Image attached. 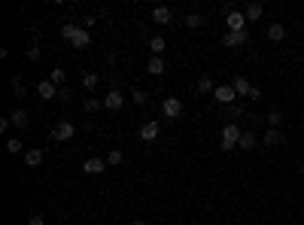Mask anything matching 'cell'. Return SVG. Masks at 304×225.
Returning a JSON list of instances; mask_svg holds the SVG:
<instances>
[{"instance_id": "2e32d148", "label": "cell", "mask_w": 304, "mask_h": 225, "mask_svg": "<svg viewBox=\"0 0 304 225\" xmlns=\"http://www.w3.org/2000/svg\"><path fill=\"white\" fill-rule=\"evenodd\" d=\"M268 37H271L274 43L286 40V25H280V21H274V25H268Z\"/></svg>"}, {"instance_id": "836d02e7", "label": "cell", "mask_w": 304, "mask_h": 225, "mask_svg": "<svg viewBox=\"0 0 304 225\" xmlns=\"http://www.w3.org/2000/svg\"><path fill=\"white\" fill-rule=\"evenodd\" d=\"M28 225H46V219H43L40 213H31V216H28Z\"/></svg>"}, {"instance_id": "7c38bea8", "label": "cell", "mask_w": 304, "mask_h": 225, "mask_svg": "<svg viewBox=\"0 0 304 225\" xmlns=\"http://www.w3.org/2000/svg\"><path fill=\"white\" fill-rule=\"evenodd\" d=\"M231 88H234V95H238V97H250L253 82L246 80V76H234V80H231Z\"/></svg>"}, {"instance_id": "d6a6232c", "label": "cell", "mask_w": 304, "mask_h": 225, "mask_svg": "<svg viewBox=\"0 0 304 225\" xmlns=\"http://www.w3.org/2000/svg\"><path fill=\"white\" fill-rule=\"evenodd\" d=\"M40 58V46H37V43H31V46H28V61H37Z\"/></svg>"}, {"instance_id": "7a4b0ae2", "label": "cell", "mask_w": 304, "mask_h": 225, "mask_svg": "<svg viewBox=\"0 0 304 225\" xmlns=\"http://www.w3.org/2000/svg\"><path fill=\"white\" fill-rule=\"evenodd\" d=\"M240 128H238V122H225L222 125V137H219V149L222 152H228V149H234V146L240 143Z\"/></svg>"}, {"instance_id": "ac0fdd59", "label": "cell", "mask_w": 304, "mask_h": 225, "mask_svg": "<svg viewBox=\"0 0 304 225\" xmlns=\"http://www.w3.org/2000/svg\"><path fill=\"white\" fill-rule=\"evenodd\" d=\"M243 116H246V110H243L240 104H228V107H225V119L238 122V119H243Z\"/></svg>"}, {"instance_id": "44dd1931", "label": "cell", "mask_w": 304, "mask_h": 225, "mask_svg": "<svg viewBox=\"0 0 304 225\" xmlns=\"http://www.w3.org/2000/svg\"><path fill=\"white\" fill-rule=\"evenodd\" d=\"M146 70H149L152 76H161V73H164V58H155V55H152L149 64H146Z\"/></svg>"}, {"instance_id": "9c48e42d", "label": "cell", "mask_w": 304, "mask_h": 225, "mask_svg": "<svg viewBox=\"0 0 304 225\" xmlns=\"http://www.w3.org/2000/svg\"><path fill=\"white\" fill-rule=\"evenodd\" d=\"M104 167H107V159H97V155H92V159H85L82 171L92 174V177H97V174H104Z\"/></svg>"}, {"instance_id": "d4e9b609", "label": "cell", "mask_w": 304, "mask_h": 225, "mask_svg": "<svg viewBox=\"0 0 304 225\" xmlns=\"http://www.w3.org/2000/svg\"><path fill=\"white\" fill-rule=\"evenodd\" d=\"M198 92H201V95L216 92V85H213V80H210V76H201V80H198Z\"/></svg>"}, {"instance_id": "3957f363", "label": "cell", "mask_w": 304, "mask_h": 225, "mask_svg": "<svg viewBox=\"0 0 304 225\" xmlns=\"http://www.w3.org/2000/svg\"><path fill=\"white\" fill-rule=\"evenodd\" d=\"M52 137L61 140V143H64V140H73V137H76V125H73V122H58V125L52 128Z\"/></svg>"}, {"instance_id": "8d00e7d4", "label": "cell", "mask_w": 304, "mask_h": 225, "mask_svg": "<svg viewBox=\"0 0 304 225\" xmlns=\"http://www.w3.org/2000/svg\"><path fill=\"white\" fill-rule=\"evenodd\" d=\"M301 174H304V161H301Z\"/></svg>"}, {"instance_id": "9a60e30c", "label": "cell", "mask_w": 304, "mask_h": 225, "mask_svg": "<svg viewBox=\"0 0 304 225\" xmlns=\"http://www.w3.org/2000/svg\"><path fill=\"white\" fill-rule=\"evenodd\" d=\"M9 122H13L16 128H25L28 125V110H21V107H16L13 112H9Z\"/></svg>"}, {"instance_id": "484cf974", "label": "cell", "mask_w": 304, "mask_h": 225, "mask_svg": "<svg viewBox=\"0 0 304 225\" xmlns=\"http://www.w3.org/2000/svg\"><path fill=\"white\" fill-rule=\"evenodd\" d=\"M122 161H125V155H122V149H110V155H107V164H112V167H119Z\"/></svg>"}, {"instance_id": "5bb4252c", "label": "cell", "mask_w": 304, "mask_h": 225, "mask_svg": "<svg viewBox=\"0 0 304 225\" xmlns=\"http://www.w3.org/2000/svg\"><path fill=\"white\" fill-rule=\"evenodd\" d=\"M155 137H159V122H143V125H140V140L149 143Z\"/></svg>"}, {"instance_id": "8992f818", "label": "cell", "mask_w": 304, "mask_h": 225, "mask_svg": "<svg viewBox=\"0 0 304 225\" xmlns=\"http://www.w3.org/2000/svg\"><path fill=\"white\" fill-rule=\"evenodd\" d=\"M161 112L167 119H176L179 112H183V100H179V97H164L161 100Z\"/></svg>"}, {"instance_id": "8fae6325", "label": "cell", "mask_w": 304, "mask_h": 225, "mask_svg": "<svg viewBox=\"0 0 304 225\" xmlns=\"http://www.w3.org/2000/svg\"><path fill=\"white\" fill-rule=\"evenodd\" d=\"M37 92H40L43 100H52V97H58V85H55L52 80H40L37 82Z\"/></svg>"}, {"instance_id": "7402d4cb", "label": "cell", "mask_w": 304, "mask_h": 225, "mask_svg": "<svg viewBox=\"0 0 304 225\" xmlns=\"http://www.w3.org/2000/svg\"><path fill=\"white\" fill-rule=\"evenodd\" d=\"M149 52L155 55V58H161L164 55V37H152L149 40Z\"/></svg>"}, {"instance_id": "30bf717a", "label": "cell", "mask_w": 304, "mask_h": 225, "mask_svg": "<svg viewBox=\"0 0 304 225\" xmlns=\"http://www.w3.org/2000/svg\"><path fill=\"white\" fill-rule=\"evenodd\" d=\"M246 40H250V37H246V31H238V33H225V37H222V43H225V46H228V49H238V46H246Z\"/></svg>"}, {"instance_id": "603a6c76", "label": "cell", "mask_w": 304, "mask_h": 225, "mask_svg": "<svg viewBox=\"0 0 304 225\" xmlns=\"http://www.w3.org/2000/svg\"><path fill=\"white\" fill-rule=\"evenodd\" d=\"M265 122H268V125H271V128H280V125H283V112H280L277 107L271 110V112H268V116H265Z\"/></svg>"}, {"instance_id": "4316f807", "label": "cell", "mask_w": 304, "mask_h": 225, "mask_svg": "<svg viewBox=\"0 0 304 225\" xmlns=\"http://www.w3.org/2000/svg\"><path fill=\"white\" fill-rule=\"evenodd\" d=\"M9 82H13V92H16L18 97H25V95H28V85L21 82V76H13V80H9Z\"/></svg>"}, {"instance_id": "ffe728a7", "label": "cell", "mask_w": 304, "mask_h": 225, "mask_svg": "<svg viewBox=\"0 0 304 225\" xmlns=\"http://www.w3.org/2000/svg\"><path fill=\"white\" fill-rule=\"evenodd\" d=\"M262 3H250V6H246L243 9V16H246V21H258V18H262Z\"/></svg>"}, {"instance_id": "e0dca14e", "label": "cell", "mask_w": 304, "mask_h": 225, "mask_svg": "<svg viewBox=\"0 0 304 225\" xmlns=\"http://www.w3.org/2000/svg\"><path fill=\"white\" fill-rule=\"evenodd\" d=\"M152 18L159 21V25H167V21L174 18V13H171L167 6H155V9H152Z\"/></svg>"}, {"instance_id": "6da1fadb", "label": "cell", "mask_w": 304, "mask_h": 225, "mask_svg": "<svg viewBox=\"0 0 304 225\" xmlns=\"http://www.w3.org/2000/svg\"><path fill=\"white\" fill-rule=\"evenodd\" d=\"M61 37L70 43L73 49H88L92 46V33H88V28H82V25H64Z\"/></svg>"}, {"instance_id": "f1b7e54d", "label": "cell", "mask_w": 304, "mask_h": 225, "mask_svg": "<svg viewBox=\"0 0 304 225\" xmlns=\"http://www.w3.org/2000/svg\"><path fill=\"white\" fill-rule=\"evenodd\" d=\"M6 152H9V155H18V152H21V140H18V137L6 140Z\"/></svg>"}, {"instance_id": "277c9868", "label": "cell", "mask_w": 304, "mask_h": 225, "mask_svg": "<svg viewBox=\"0 0 304 225\" xmlns=\"http://www.w3.org/2000/svg\"><path fill=\"white\" fill-rule=\"evenodd\" d=\"M225 25H228L231 33H238V31H246V16L238 13V9H228V16H225Z\"/></svg>"}, {"instance_id": "d6986e66", "label": "cell", "mask_w": 304, "mask_h": 225, "mask_svg": "<svg viewBox=\"0 0 304 225\" xmlns=\"http://www.w3.org/2000/svg\"><path fill=\"white\" fill-rule=\"evenodd\" d=\"M25 164H28V167L43 164V149H28V152H25Z\"/></svg>"}, {"instance_id": "52a82bcc", "label": "cell", "mask_w": 304, "mask_h": 225, "mask_svg": "<svg viewBox=\"0 0 304 225\" xmlns=\"http://www.w3.org/2000/svg\"><path fill=\"white\" fill-rule=\"evenodd\" d=\"M280 143H286V134L280 128H268L262 134V146H280Z\"/></svg>"}, {"instance_id": "5b68a950", "label": "cell", "mask_w": 304, "mask_h": 225, "mask_svg": "<svg viewBox=\"0 0 304 225\" xmlns=\"http://www.w3.org/2000/svg\"><path fill=\"white\" fill-rule=\"evenodd\" d=\"M213 97H216L222 107H228V104H238V95H234V88H231V85H216V92H213Z\"/></svg>"}, {"instance_id": "83f0119b", "label": "cell", "mask_w": 304, "mask_h": 225, "mask_svg": "<svg viewBox=\"0 0 304 225\" xmlns=\"http://www.w3.org/2000/svg\"><path fill=\"white\" fill-rule=\"evenodd\" d=\"M82 85L88 88V92H92V88L97 85V73H92V70H88V73H82Z\"/></svg>"}, {"instance_id": "4fadbf2b", "label": "cell", "mask_w": 304, "mask_h": 225, "mask_svg": "<svg viewBox=\"0 0 304 225\" xmlns=\"http://www.w3.org/2000/svg\"><path fill=\"white\" fill-rule=\"evenodd\" d=\"M256 146H258V137H256L253 131H243V134H240V143H238V149H243V152H253Z\"/></svg>"}, {"instance_id": "ba28073f", "label": "cell", "mask_w": 304, "mask_h": 225, "mask_svg": "<svg viewBox=\"0 0 304 225\" xmlns=\"http://www.w3.org/2000/svg\"><path fill=\"white\" fill-rule=\"evenodd\" d=\"M122 104H125V95H122L119 88H110L107 97H104V107L107 110H122Z\"/></svg>"}, {"instance_id": "1f68e13d", "label": "cell", "mask_w": 304, "mask_h": 225, "mask_svg": "<svg viewBox=\"0 0 304 225\" xmlns=\"http://www.w3.org/2000/svg\"><path fill=\"white\" fill-rule=\"evenodd\" d=\"M146 97H149V95H146V92H140V88H137V92H131V100H134L137 107H143V104H146Z\"/></svg>"}, {"instance_id": "e575fe53", "label": "cell", "mask_w": 304, "mask_h": 225, "mask_svg": "<svg viewBox=\"0 0 304 225\" xmlns=\"http://www.w3.org/2000/svg\"><path fill=\"white\" fill-rule=\"evenodd\" d=\"M250 100H262V88H258V85L250 88Z\"/></svg>"}, {"instance_id": "d590c367", "label": "cell", "mask_w": 304, "mask_h": 225, "mask_svg": "<svg viewBox=\"0 0 304 225\" xmlns=\"http://www.w3.org/2000/svg\"><path fill=\"white\" fill-rule=\"evenodd\" d=\"M131 225H146V222H143V219H134V222H131Z\"/></svg>"}, {"instance_id": "f546056e", "label": "cell", "mask_w": 304, "mask_h": 225, "mask_svg": "<svg viewBox=\"0 0 304 225\" xmlns=\"http://www.w3.org/2000/svg\"><path fill=\"white\" fill-rule=\"evenodd\" d=\"M64 76H67V73H64V70H61V67H55V70H52V73H49V80H52V82H55V85H64Z\"/></svg>"}, {"instance_id": "4dcf8cb0", "label": "cell", "mask_w": 304, "mask_h": 225, "mask_svg": "<svg viewBox=\"0 0 304 225\" xmlns=\"http://www.w3.org/2000/svg\"><path fill=\"white\" fill-rule=\"evenodd\" d=\"M204 25V18H201L198 13H192V16H186V28H201Z\"/></svg>"}, {"instance_id": "cb8c5ba5", "label": "cell", "mask_w": 304, "mask_h": 225, "mask_svg": "<svg viewBox=\"0 0 304 225\" xmlns=\"http://www.w3.org/2000/svg\"><path fill=\"white\" fill-rule=\"evenodd\" d=\"M100 107H104V100L95 97V95H92V97H85V104H82V110H85V112H97Z\"/></svg>"}]
</instances>
